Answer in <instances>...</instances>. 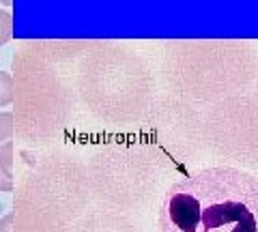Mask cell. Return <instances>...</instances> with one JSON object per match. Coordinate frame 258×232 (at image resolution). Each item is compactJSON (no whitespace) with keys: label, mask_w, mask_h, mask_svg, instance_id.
<instances>
[{"label":"cell","mask_w":258,"mask_h":232,"mask_svg":"<svg viewBox=\"0 0 258 232\" xmlns=\"http://www.w3.org/2000/svg\"><path fill=\"white\" fill-rule=\"evenodd\" d=\"M161 232H258V179L237 168H207L168 189Z\"/></svg>","instance_id":"1"},{"label":"cell","mask_w":258,"mask_h":232,"mask_svg":"<svg viewBox=\"0 0 258 232\" xmlns=\"http://www.w3.org/2000/svg\"><path fill=\"white\" fill-rule=\"evenodd\" d=\"M11 101H13V80L9 73L0 71V108L9 106Z\"/></svg>","instance_id":"2"},{"label":"cell","mask_w":258,"mask_h":232,"mask_svg":"<svg viewBox=\"0 0 258 232\" xmlns=\"http://www.w3.org/2000/svg\"><path fill=\"white\" fill-rule=\"evenodd\" d=\"M11 39V13L0 9V45H5Z\"/></svg>","instance_id":"3"},{"label":"cell","mask_w":258,"mask_h":232,"mask_svg":"<svg viewBox=\"0 0 258 232\" xmlns=\"http://www.w3.org/2000/svg\"><path fill=\"white\" fill-rule=\"evenodd\" d=\"M11 133H13V114L11 112H0V144L9 140Z\"/></svg>","instance_id":"4"},{"label":"cell","mask_w":258,"mask_h":232,"mask_svg":"<svg viewBox=\"0 0 258 232\" xmlns=\"http://www.w3.org/2000/svg\"><path fill=\"white\" fill-rule=\"evenodd\" d=\"M11 150H13L11 142H5L3 146H0V166H3L7 172H11Z\"/></svg>","instance_id":"5"},{"label":"cell","mask_w":258,"mask_h":232,"mask_svg":"<svg viewBox=\"0 0 258 232\" xmlns=\"http://www.w3.org/2000/svg\"><path fill=\"white\" fill-rule=\"evenodd\" d=\"M13 189V179L11 172H7L3 166H0V191H11Z\"/></svg>","instance_id":"6"},{"label":"cell","mask_w":258,"mask_h":232,"mask_svg":"<svg viewBox=\"0 0 258 232\" xmlns=\"http://www.w3.org/2000/svg\"><path fill=\"white\" fill-rule=\"evenodd\" d=\"M11 215H7V217L0 219V232H11Z\"/></svg>","instance_id":"7"},{"label":"cell","mask_w":258,"mask_h":232,"mask_svg":"<svg viewBox=\"0 0 258 232\" xmlns=\"http://www.w3.org/2000/svg\"><path fill=\"white\" fill-rule=\"evenodd\" d=\"M13 0H0V5H5V7H11Z\"/></svg>","instance_id":"8"}]
</instances>
